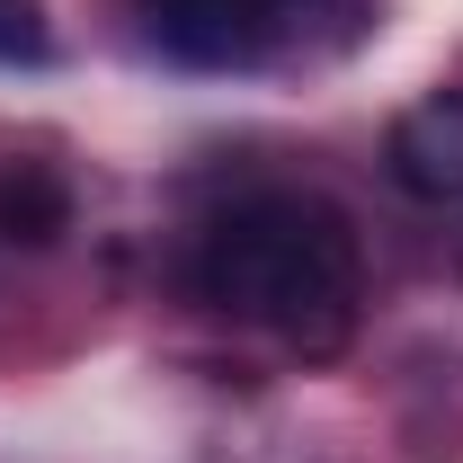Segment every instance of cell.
<instances>
[{"label": "cell", "mask_w": 463, "mask_h": 463, "mask_svg": "<svg viewBox=\"0 0 463 463\" xmlns=\"http://www.w3.org/2000/svg\"><path fill=\"white\" fill-rule=\"evenodd\" d=\"M187 294L250 330H277L303 356H330L356 330V232L303 187L232 196L187 241Z\"/></svg>", "instance_id": "cell-1"}, {"label": "cell", "mask_w": 463, "mask_h": 463, "mask_svg": "<svg viewBox=\"0 0 463 463\" xmlns=\"http://www.w3.org/2000/svg\"><path fill=\"white\" fill-rule=\"evenodd\" d=\"M321 0H134V27L152 54L187 71H250L286 45Z\"/></svg>", "instance_id": "cell-2"}, {"label": "cell", "mask_w": 463, "mask_h": 463, "mask_svg": "<svg viewBox=\"0 0 463 463\" xmlns=\"http://www.w3.org/2000/svg\"><path fill=\"white\" fill-rule=\"evenodd\" d=\"M392 187L419 205H463V90H428L419 108L392 116Z\"/></svg>", "instance_id": "cell-3"}, {"label": "cell", "mask_w": 463, "mask_h": 463, "mask_svg": "<svg viewBox=\"0 0 463 463\" xmlns=\"http://www.w3.org/2000/svg\"><path fill=\"white\" fill-rule=\"evenodd\" d=\"M62 232H71V187H62L45 161H9V170H0V241L45 250Z\"/></svg>", "instance_id": "cell-4"}, {"label": "cell", "mask_w": 463, "mask_h": 463, "mask_svg": "<svg viewBox=\"0 0 463 463\" xmlns=\"http://www.w3.org/2000/svg\"><path fill=\"white\" fill-rule=\"evenodd\" d=\"M45 54H54L45 0H0V62H45Z\"/></svg>", "instance_id": "cell-5"}, {"label": "cell", "mask_w": 463, "mask_h": 463, "mask_svg": "<svg viewBox=\"0 0 463 463\" xmlns=\"http://www.w3.org/2000/svg\"><path fill=\"white\" fill-rule=\"evenodd\" d=\"M455 268H463V232H455Z\"/></svg>", "instance_id": "cell-6"}]
</instances>
